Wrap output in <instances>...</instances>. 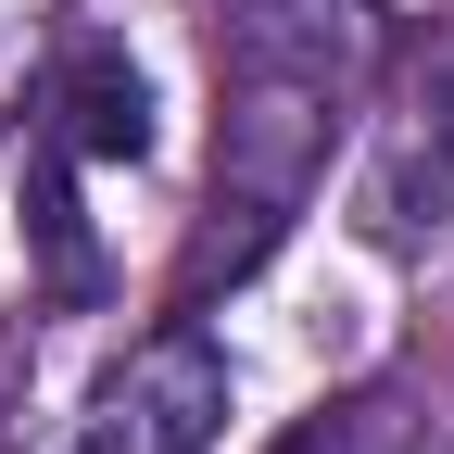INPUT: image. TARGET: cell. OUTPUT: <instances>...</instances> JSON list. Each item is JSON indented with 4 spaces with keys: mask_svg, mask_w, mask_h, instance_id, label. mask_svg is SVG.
Wrapping results in <instances>:
<instances>
[{
    "mask_svg": "<svg viewBox=\"0 0 454 454\" xmlns=\"http://www.w3.org/2000/svg\"><path fill=\"white\" fill-rule=\"evenodd\" d=\"M227 442V354L202 328H164L152 354L101 391V417L76 454H215Z\"/></svg>",
    "mask_w": 454,
    "mask_h": 454,
    "instance_id": "cell-1",
    "label": "cell"
},
{
    "mask_svg": "<svg viewBox=\"0 0 454 454\" xmlns=\"http://www.w3.org/2000/svg\"><path fill=\"white\" fill-rule=\"evenodd\" d=\"M340 89H303V76H240V101H227V127H215V164H227V190L265 215H291L316 177H328V139H340Z\"/></svg>",
    "mask_w": 454,
    "mask_h": 454,
    "instance_id": "cell-2",
    "label": "cell"
},
{
    "mask_svg": "<svg viewBox=\"0 0 454 454\" xmlns=\"http://www.w3.org/2000/svg\"><path fill=\"white\" fill-rule=\"evenodd\" d=\"M227 51H240V76L354 89L366 76V0H227Z\"/></svg>",
    "mask_w": 454,
    "mask_h": 454,
    "instance_id": "cell-3",
    "label": "cell"
},
{
    "mask_svg": "<svg viewBox=\"0 0 454 454\" xmlns=\"http://www.w3.org/2000/svg\"><path fill=\"white\" fill-rule=\"evenodd\" d=\"M51 114H64V152H89V164H139L152 152V76L127 64V38H76Z\"/></svg>",
    "mask_w": 454,
    "mask_h": 454,
    "instance_id": "cell-4",
    "label": "cell"
},
{
    "mask_svg": "<svg viewBox=\"0 0 454 454\" xmlns=\"http://www.w3.org/2000/svg\"><path fill=\"white\" fill-rule=\"evenodd\" d=\"M26 227H38L51 278H64V291H89V240H76V190H64V164H38V177H26Z\"/></svg>",
    "mask_w": 454,
    "mask_h": 454,
    "instance_id": "cell-5",
    "label": "cell"
},
{
    "mask_svg": "<svg viewBox=\"0 0 454 454\" xmlns=\"http://www.w3.org/2000/svg\"><path fill=\"white\" fill-rule=\"evenodd\" d=\"M429 164H442V177H454V64L429 76Z\"/></svg>",
    "mask_w": 454,
    "mask_h": 454,
    "instance_id": "cell-6",
    "label": "cell"
}]
</instances>
